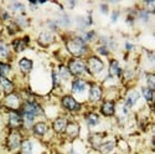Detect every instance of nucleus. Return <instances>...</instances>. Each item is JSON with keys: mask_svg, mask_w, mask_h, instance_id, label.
<instances>
[{"mask_svg": "<svg viewBox=\"0 0 155 154\" xmlns=\"http://www.w3.org/2000/svg\"><path fill=\"white\" fill-rule=\"evenodd\" d=\"M67 47L70 50V52H72L76 56H80V55L86 52L84 42H83V40H81V38H73V40H70L67 42Z\"/></svg>", "mask_w": 155, "mask_h": 154, "instance_id": "nucleus-1", "label": "nucleus"}, {"mask_svg": "<svg viewBox=\"0 0 155 154\" xmlns=\"http://www.w3.org/2000/svg\"><path fill=\"white\" fill-rule=\"evenodd\" d=\"M40 113H41V108L37 103H35V102H28L24 107V116L29 122H31L35 116L40 114Z\"/></svg>", "mask_w": 155, "mask_h": 154, "instance_id": "nucleus-2", "label": "nucleus"}, {"mask_svg": "<svg viewBox=\"0 0 155 154\" xmlns=\"http://www.w3.org/2000/svg\"><path fill=\"white\" fill-rule=\"evenodd\" d=\"M70 71L74 75H82L86 71V66L84 63L80 60H73L70 63Z\"/></svg>", "mask_w": 155, "mask_h": 154, "instance_id": "nucleus-3", "label": "nucleus"}, {"mask_svg": "<svg viewBox=\"0 0 155 154\" xmlns=\"http://www.w3.org/2000/svg\"><path fill=\"white\" fill-rule=\"evenodd\" d=\"M88 66H89V70L93 73H98L103 70V62L97 57H92V59H89Z\"/></svg>", "mask_w": 155, "mask_h": 154, "instance_id": "nucleus-4", "label": "nucleus"}, {"mask_svg": "<svg viewBox=\"0 0 155 154\" xmlns=\"http://www.w3.org/2000/svg\"><path fill=\"white\" fill-rule=\"evenodd\" d=\"M62 103H63V106L66 107L67 109H70V111H77L80 108V105L76 102V99H73L72 97H70V96H66L63 98V101H62Z\"/></svg>", "mask_w": 155, "mask_h": 154, "instance_id": "nucleus-5", "label": "nucleus"}, {"mask_svg": "<svg viewBox=\"0 0 155 154\" xmlns=\"http://www.w3.org/2000/svg\"><path fill=\"white\" fill-rule=\"evenodd\" d=\"M19 146H20V136L16 132H12L8 140V147L10 149H16Z\"/></svg>", "mask_w": 155, "mask_h": 154, "instance_id": "nucleus-6", "label": "nucleus"}, {"mask_svg": "<svg viewBox=\"0 0 155 154\" xmlns=\"http://www.w3.org/2000/svg\"><path fill=\"white\" fill-rule=\"evenodd\" d=\"M66 126H67V122H66V119H63V118H58L54 123V128H55V131H57V132H63L64 129H66Z\"/></svg>", "mask_w": 155, "mask_h": 154, "instance_id": "nucleus-7", "label": "nucleus"}, {"mask_svg": "<svg viewBox=\"0 0 155 154\" xmlns=\"http://www.w3.org/2000/svg\"><path fill=\"white\" fill-rule=\"evenodd\" d=\"M19 65H20V69H21L22 72H29L32 69V62L28 59H22Z\"/></svg>", "mask_w": 155, "mask_h": 154, "instance_id": "nucleus-8", "label": "nucleus"}, {"mask_svg": "<svg viewBox=\"0 0 155 154\" xmlns=\"http://www.w3.org/2000/svg\"><path fill=\"white\" fill-rule=\"evenodd\" d=\"M10 124L12 127H18L21 124V117L16 112H11L10 113Z\"/></svg>", "mask_w": 155, "mask_h": 154, "instance_id": "nucleus-9", "label": "nucleus"}, {"mask_svg": "<svg viewBox=\"0 0 155 154\" xmlns=\"http://www.w3.org/2000/svg\"><path fill=\"white\" fill-rule=\"evenodd\" d=\"M84 88H86V83L83 81H80V80H76L73 83H72V89L74 92H82L84 91Z\"/></svg>", "mask_w": 155, "mask_h": 154, "instance_id": "nucleus-10", "label": "nucleus"}, {"mask_svg": "<svg viewBox=\"0 0 155 154\" xmlns=\"http://www.w3.org/2000/svg\"><path fill=\"white\" fill-rule=\"evenodd\" d=\"M102 112L104 113L106 116L113 114V112H114V105L112 103V102H106V103L102 106Z\"/></svg>", "mask_w": 155, "mask_h": 154, "instance_id": "nucleus-11", "label": "nucleus"}, {"mask_svg": "<svg viewBox=\"0 0 155 154\" xmlns=\"http://www.w3.org/2000/svg\"><path fill=\"white\" fill-rule=\"evenodd\" d=\"M138 93L137 92H132L130 95H129L128 97H127V99H125V106L127 107H132L135 102H137V99H138Z\"/></svg>", "mask_w": 155, "mask_h": 154, "instance_id": "nucleus-12", "label": "nucleus"}, {"mask_svg": "<svg viewBox=\"0 0 155 154\" xmlns=\"http://www.w3.org/2000/svg\"><path fill=\"white\" fill-rule=\"evenodd\" d=\"M0 83H2V86L4 87L5 92H11V89H12V83H11L8 79H5L4 76H0Z\"/></svg>", "mask_w": 155, "mask_h": 154, "instance_id": "nucleus-13", "label": "nucleus"}, {"mask_svg": "<svg viewBox=\"0 0 155 154\" xmlns=\"http://www.w3.org/2000/svg\"><path fill=\"white\" fill-rule=\"evenodd\" d=\"M89 96H91V99L93 101H98L101 98V89L97 86H93L91 88V92H89Z\"/></svg>", "mask_w": 155, "mask_h": 154, "instance_id": "nucleus-14", "label": "nucleus"}, {"mask_svg": "<svg viewBox=\"0 0 155 154\" xmlns=\"http://www.w3.org/2000/svg\"><path fill=\"white\" fill-rule=\"evenodd\" d=\"M46 126L44 124V123H37L35 127H34V131H35V133L36 134H38V136H42V134H45V132H46Z\"/></svg>", "mask_w": 155, "mask_h": 154, "instance_id": "nucleus-15", "label": "nucleus"}, {"mask_svg": "<svg viewBox=\"0 0 155 154\" xmlns=\"http://www.w3.org/2000/svg\"><path fill=\"white\" fill-rule=\"evenodd\" d=\"M119 73H120V69H119V66H118V62L113 61V62L110 63V75H113V76H119Z\"/></svg>", "mask_w": 155, "mask_h": 154, "instance_id": "nucleus-16", "label": "nucleus"}, {"mask_svg": "<svg viewBox=\"0 0 155 154\" xmlns=\"http://www.w3.org/2000/svg\"><path fill=\"white\" fill-rule=\"evenodd\" d=\"M9 55L8 46L4 42H0V59H6Z\"/></svg>", "mask_w": 155, "mask_h": 154, "instance_id": "nucleus-17", "label": "nucleus"}, {"mask_svg": "<svg viewBox=\"0 0 155 154\" xmlns=\"http://www.w3.org/2000/svg\"><path fill=\"white\" fill-rule=\"evenodd\" d=\"M22 153L24 154H31L32 153V144H31V142L26 140V142L22 143Z\"/></svg>", "mask_w": 155, "mask_h": 154, "instance_id": "nucleus-18", "label": "nucleus"}, {"mask_svg": "<svg viewBox=\"0 0 155 154\" xmlns=\"http://www.w3.org/2000/svg\"><path fill=\"white\" fill-rule=\"evenodd\" d=\"M87 122L89 126H96L98 123V116L97 114H88L87 116Z\"/></svg>", "mask_w": 155, "mask_h": 154, "instance_id": "nucleus-19", "label": "nucleus"}, {"mask_svg": "<svg viewBox=\"0 0 155 154\" xmlns=\"http://www.w3.org/2000/svg\"><path fill=\"white\" fill-rule=\"evenodd\" d=\"M25 45H26V42L22 41V40H18V41H15V44H14L16 51H22L24 47H25Z\"/></svg>", "mask_w": 155, "mask_h": 154, "instance_id": "nucleus-20", "label": "nucleus"}, {"mask_svg": "<svg viewBox=\"0 0 155 154\" xmlns=\"http://www.w3.org/2000/svg\"><path fill=\"white\" fill-rule=\"evenodd\" d=\"M143 95H144V97H145L148 101H151V99H153V89H150V88H144V89H143Z\"/></svg>", "mask_w": 155, "mask_h": 154, "instance_id": "nucleus-21", "label": "nucleus"}, {"mask_svg": "<svg viewBox=\"0 0 155 154\" xmlns=\"http://www.w3.org/2000/svg\"><path fill=\"white\" fill-rule=\"evenodd\" d=\"M9 70H10V67H9L8 65H4V63H0V72H2L3 75L8 73V72H9Z\"/></svg>", "mask_w": 155, "mask_h": 154, "instance_id": "nucleus-22", "label": "nucleus"}, {"mask_svg": "<svg viewBox=\"0 0 155 154\" xmlns=\"http://www.w3.org/2000/svg\"><path fill=\"white\" fill-rule=\"evenodd\" d=\"M61 76H62V79H68V71L66 70V69H64V67H61Z\"/></svg>", "mask_w": 155, "mask_h": 154, "instance_id": "nucleus-23", "label": "nucleus"}, {"mask_svg": "<svg viewBox=\"0 0 155 154\" xmlns=\"http://www.w3.org/2000/svg\"><path fill=\"white\" fill-rule=\"evenodd\" d=\"M112 148H113V143H108V144H106V146L102 147V152H104V153H106V152H109Z\"/></svg>", "mask_w": 155, "mask_h": 154, "instance_id": "nucleus-24", "label": "nucleus"}, {"mask_svg": "<svg viewBox=\"0 0 155 154\" xmlns=\"http://www.w3.org/2000/svg\"><path fill=\"white\" fill-rule=\"evenodd\" d=\"M148 83L150 86V89H153L154 88V76H151V75L148 76Z\"/></svg>", "mask_w": 155, "mask_h": 154, "instance_id": "nucleus-25", "label": "nucleus"}, {"mask_svg": "<svg viewBox=\"0 0 155 154\" xmlns=\"http://www.w3.org/2000/svg\"><path fill=\"white\" fill-rule=\"evenodd\" d=\"M99 52H101V54H104V55H106V54H107V50H106L104 47H101V49H99Z\"/></svg>", "mask_w": 155, "mask_h": 154, "instance_id": "nucleus-26", "label": "nucleus"}]
</instances>
